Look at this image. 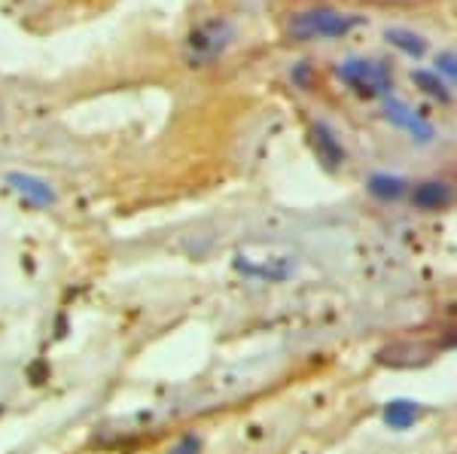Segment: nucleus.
<instances>
[{"mask_svg": "<svg viewBox=\"0 0 457 454\" xmlns=\"http://www.w3.org/2000/svg\"><path fill=\"white\" fill-rule=\"evenodd\" d=\"M385 120L396 131H403V135L409 137L411 144L427 146V144L436 141V126H433V122L427 120L421 110H415V107L409 104V101L396 98V95L385 98Z\"/></svg>", "mask_w": 457, "mask_h": 454, "instance_id": "nucleus-4", "label": "nucleus"}, {"mask_svg": "<svg viewBox=\"0 0 457 454\" xmlns=\"http://www.w3.org/2000/svg\"><path fill=\"white\" fill-rule=\"evenodd\" d=\"M448 342H457V326L452 329V335H448Z\"/></svg>", "mask_w": 457, "mask_h": 454, "instance_id": "nucleus-14", "label": "nucleus"}, {"mask_svg": "<svg viewBox=\"0 0 457 454\" xmlns=\"http://www.w3.org/2000/svg\"><path fill=\"white\" fill-rule=\"evenodd\" d=\"M436 73L445 83H452L457 89V53H452V49H442V53L436 55Z\"/></svg>", "mask_w": 457, "mask_h": 454, "instance_id": "nucleus-12", "label": "nucleus"}, {"mask_svg": "<svg viewBox=\"0 0 457 454\" xmlns=\"http://www.w3.org/2000/svg\"><path fill=\"white\" fill-rule=\"evenodd\" d=\"M366 193L375 195L378 202H400L403 195L411 193V183L405 177H400V174L378 171V174H370V180H366Z\"/></svg>", "mask_w": 457, "mask_h": 454, "instance_id": "nucleus-8", "label": "nucleus"}, {"mask_svg": "<svg viewBox=\"0 0 457 454\" xmlns=\"http://www.w3.org/2000/svg\"><path fill=\"white\" fill-rule=\"evenodd\" d=\"M424 409L418 402H409V400H394L385 406V424L390 430H409L411 424L421 418Z\"/></svg>", "mask_w": 457, "mask_h": 454, "instance_id": "nucleus-10", "label": "nucleus"}, {"mask_svg": "<svg viewBox=\"0 0 457 454\" xmlns=\"http://www.w3.org/2000/svg\"><path fill=\"white\" fill-rule=\"evenodd\" d=\"M411 202L421 210H442L454 202V189L445 180H421L411 186Z\"/></svg>", "mask_w": 457, "mask_h": 454, "instance_id": "nucleus-7", "label": "nucleus"}, {"mask_svg": "<svg viewBox=\"0 0 457 454\" xmlns=\"http://www.w3.org/2000/svg\"><path fill=\"white\" fill-rule=\"evenodd\" d=\"M385 43L387 46H394L396 53L409 55V58H424L427 53H430V43H427L424 34L411 31V28H385Z\"/></svg>", "mask_w": 457, "mask_h": 454, "instance_id": "nucleus-9", "label": "nucleus"}, {"mask_svg": "<svg viewBox=\"0 0 457 454\" xmlns=\"http://www.w3.org/2000/svg\"><path fill=\"white\" fill-rule=\"evenodd\" d=\"M363 25V16L345 12L336 6H308L287 19V34L296 43H314V40H342Z\"/></svg>", "mask_w": 457, "mask_h": 454, "instance_id": "nucleus-1", "label": "nucleus"}, {"mask_svg": "<svg viewBox=\"0 0 457 454\" xmlns=\"http://www.w3.org/2000/svg\"><path fill=\"white\" fill-rule=\"evenodd\" d=\"M235 25L228 19H208L202 21V25L193 28V34H189L187 40V62L193 64V68H204V64H213L217 58L226 55V49L235 43Z\"/></svg>", "mask_w": 457, "mask_h": 454, "instance_id": "nucleus-3", "label": "nucleus"}, {"mask_svg": "<svg viewBox=\"0 0 457 454\" xmlns=\"http://www.w3.org/2000/svg\"><path fill=\"white\" fill-rule=\"evenodd\" d=\"M411 83H415L424 95L436 98L439 104H448V101H452V89H448V83L439 77L436 70H415L411 73Z\"/></svg>", "mask_w": 457, "mask_h": 454, "instance_id": "nucleus-11", "label": "nucleus"}, {"mask_svg": "<svg viewBox=\"0 0 457 454\" xmlns=\"http://www.w3.org/2000/svg\"><path fill=\"white\" fill-rule=\"evenodd\" d=\"M6 186H10L25 204H31V208H53L58 202L53 183L37 177L31 171H10L6 174Z\"/></svg>", "mask_w": 457, "mask_h": 454, "instance_id": "nucleus-5", "label": "nucleus"}, {"mask_svg": "<svg viewBox=\"0 0 457 454\" xmlns=\"http://www.w3.org/2000/svg\"><path fill=\"white\" fill-rule=\"evenodd\" d=\"M336 77L342 79L345 89H351L357 98L366 101H385L396 89L390 64L370 55H348L336 62Z\"/></svg>", "mask_w": 457, "mask_h": 454, "instance_id": "nucleus-2", "label": "nucleus"}, {"mask_svg": "<svg viewBox=\"0 0 457 454\" xmlns=\"http://www.w3.org/2000/svg\"><path fill=\"white\" fill-rule=\"evenodd\" d=\"M312 144H314L317 159H320L327 168H342L345 165V146L327 122H314L312 126Z\"/></svg>", "mask_w": 457, "mask_h": 454, "instance_id": "nucleus-6", "label": "nucleus"}, {"mask_svg": "<svg viewBox=\"0 0 457 454\" xmlns=\"http://www.w3.org/2000/svg\"><path fill=\"white\" fill-rule=\"evenodd\" d=\"M202 451V442H198L195 436H187V439H180V442L174 445L171 454H198Z\"/></svg>", "mask_w": 457, "mask_h": 454, "instance_id": "nucleus-13", "label": "nucleus"}]
</instances>
